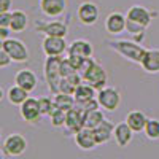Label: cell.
Segmentation results:
<instances>
[{"label":"cell","mask_w":159,"mask_h":159,"mask_svg":"<svg viewBox=\"0 0 159 159\" xmlns=\"http://www.w3.org/2000/svg\"><path fill=\"white\" fill-rule=\"evenodd\" d=\"M105 119L103 110L102 108H94V110H88L84 111V127L88 129H96L99 124Z\"/></svg>","instance_id":"27"},{"label":"cell","mask_w":159,"mask_h":159,"mask_svg":"<svg viewBox=\"0 0 159 159\" xmlns=\"http://www.w3.org/2000/svg\"><path fill=\"white\" fill-rule=\"evenodd\" d=\"M5 97H7V92L3 91V88H2V86H0V102H2Z\"/></svg>","instance_id":"36"},{"label":"cell","mask_w":159,"mask_h":159,"mask_svg":"<svg viewBox=\"0 0 159 159\" xmlns=\"http://www.w3.org/2000/svg\"><path fill=\"white\" fill-rule=\"evenodd\" d=\"M73 142H75L76 147L83 151H91L96 147H99L97 142H96V137H94V130L88 129V127H83L80 132H76L73 135Z\"/></svg>","instance_id":"13"},{"label":"cell","mask_w":159,"mask_h":159,"mask_svg":"<svg viewBox=\"0 0 159 159\" xmlns=\"http://www.w3.org/2000/svg\"><path fill=\"white\" fill-rule=\"evenodd\" d=\"M80 75H81L83 83H88L96 91H100L102 88L107 86L108 73L97 61H94V57H86L84 59L83 67L80 70Z\"/></svg>","instance_id":"2"},{"label":"cell","mask_w":159,"mask_h":159,"mask_svg":"<svg viewBox=\"0 0 159 159\" xmlns=\"http://www.w3.org/2000/svg\"><path fill=\"white\" fill-rule=\"evenodd\" d=\"M94 130V137H96V142L97 145H105L108 143L111 139H113V130H115V124L110 121V119L105 118L102 124H99Z\"/></svg>","instance_id":"19"},{"label":"cell","mask_w":159,"mask_h":159,"mask_svg":"<svg viewBox=\"0 0 159 159\" xmlns=\"http://www.w3.org/2000/svg\"><path fill=\"white\" fill-rule=\"evenodd\" d=\"M38 103H40V111H42L43 116H49L51 111L54 110V103H52V97L43 96L38 97Z\"/></svg>","instance_id":"30"},{"label":"cell","mask_w":159,"mask_h":159,"mask_svg":"<svg viewBox=\"0 0 159 159\" xmlns=\"http://www.w3.org/2000/svg\"><path fill=\"white\" fill-rule=\"evenodd\" d=\"M105 30L110 35H119L126 30V15L119 11H113L105 19Z\"/></svg>","instance_id":"16"},{"label":"cell","mask_w":159,"mask_h":159,"mask_svg":"<svg viewBox=\"0 0 159 159\" xmlns=\"http://www.w3.org/2000/svg\"><path fill=\"white\" fill-rule=\"evenodd\" d=\"M37 32H42L46 37H67L69 27L62 21H49V22H37Z\"/></svg>","instance_id":"12"},{"label":"cell","mask_w":159,"mask_h":159,"mask_svg":"<svg viewBox=\"0 0 159 159\" xmlns=\"http://www.w3.org/2000/svg\"><path fill=\"white\" fill-rule=\"evenodd\" d=\"M11 22V11L0 13V27H10Z\"/></svg>","instance_id":"33"},{"label":"cell","mask_w":159,"mask_h":159,"mask_svg":"<svg viewBox=\"0 0 159 159\" xmlns=\"http://www.w3.org/2000/svg\"><path fill=\"white\" fill-rule=\"evenodd\" d=\"M140 67L147 73H159V49H147L140 61Z\"/></svg>","instance_id":"20"},{"label":"cell","mask_w":159,"mask_h":159,"mask_svg":"<svg viewBox=\"0 0 159 159\" xmlns=\"http://www.w3.org/2000/svg\"><path fill=\"white\" fill-rule=\"evenodd\" d=\"M3 49L8 52V56L11 57L13 62H27L29 57H30V52H29V48L25 46L24 42L18 38H8L3 42Z\"/></svg>","instance_id":"7"},{"label":"cell","mask_w":159,"mask_h":159,"mask_svg":"<svg viewBox=\"0 0 159 159\" xmlns=\"http://www.w3.org/2000/svg\"><path fill=\"white\" fill-rule=\"evenodd\" d=\"M19 115L21 118L24 119L25 123L29 124H37L40 123V119H42V111H40V103H38V99L35 97H27L25 99L24 103L19 105Z\"/></svg>","instance_id":"8"},{"label":"cell","mask_w":159,"mask_h":159,"mask_svg":"<svg viewBox=\"0 0 159 159\" xmlns=\"http://www.w3.org/2000/svg\"><path fill=\"white\" fill-rule=\"evenodd\" d=\"M11 29L10 27H0V42H5V40L10 38Z\"/></svg>","instance_id":"34"},{"label":"cell","mask_w":159,"mask_h":159,"mask_svg":"<svg viewBox=\"0 0 159 159\" xmlns=\"http://www.w3.org/2000/svg\"><path fill=\"white\" fill-rule=\"evenodd\" d=\"M11 2H13V0H0V13L10 11V8H11Z\"/></svg>","instance_id":"35"},{"label":"cell","mask_w":159,"mask_h":159,"mask_svg":"<svg viewBox=\"0 0 159 159\" xmlns=\"http://www.w3.org/2000/svg\"><path fill=\"white\" fill-rule=\"evenodd\" d=\"M27 24H29V18L22 10L11 11V22H10L11 32H16V34L24 32L25 29H27Z\"/></svg>","instance_id":"24"},{"label":"cell","mask_w":159,"mask_h":159,"mask_svg":"<svg viewBox=\"0 0 159 159\" xmlns=\"http://www.w3.org/2000/svg\"><path fill=\"white\" fill-rule=\"evenodd\" d=\"M69 45L64 37H45L42 42V49L46 56H62Z\"/></svg>","instance_id":"11"},{"label":"cell","mask_w":159,"mask_h":159,"mask_svg":"<svg viewBox=\"0 0 159 159\" xmlns=\"http://www.w3.org/2000/svg\"><path fill=\"white\" fill-rule=\"evenodd\" d=\"M97 102L103 111L113 113L121 105V92L113 86H105L100 91H97Z\"/></svg>","instance_id":"5"},{"label":"cell","mask_w":159,"mask_h":159,"mask_svg":"<svg viewBox=\"0 0 159 159\" xmlns=\"http://www.w3.org/2000/svg\"><path fill=\"white\" fill-rule=\"evenodd\" d=\"M143 134L148 140H159V119L148 118L145 129H143Z\"/></svg>","instance_id":"28"},{"label":"cell","mask_w":159,"mask_h":159,"mask_svg":"<svg viewBox=\"0 0 159 159\" xmlns=\"http://www.w3.org/2000/svg\"><path fill=\"white\" fill-rule=\"evenodd\" d=\"M40 10L48 18L62 16L67 10V0H40Z\"/></svg>","instance_id":"15"},{"label":"cell","mask_w":159,"mask_h":159,"mask_svg":"<svg viewBox=\"0 0 159 159\" xmlns=\"http://www.w3.org/2000/svg\"><path fill=\"white\" fill-rule=\"evenodd\" d=\"M67 52L70 56H80V57H92L94 56V46H92L88 40L80 38L72 42L67 48Z\"/></svg>","instance_id":"18"},{"label":"cell","mask_w":159,"mask_h":159,"mask_svg":"<svg viewBox=\"0 0 159 159\" xmlns=\"http://www.w3.org/2000/svg\"><path fill=\"white\" fill-rule=\"evenodd\" d=\"M27 97H29V92L25 91V89H22L21 86H18V84H13V86H10L7 89V99H8V102L11 105L19 107L21 103L25 102V99H27Z\"/></svg>","instance_id":"25"},{"label":"cell","mask_w":159,"mask_h":159,"mask_svg":"<svg viewBox=\"0 0 159 159\" xmlns=\"http://www.w3.org/2000/svg\"><path fill=\"white\" fill-rule=\"evenodd\" d=\"M99 15H100L99 7L94 2H83L76 10L78 21L84 25H94L99 21Z\"/></svg>","instance_id":"10"},{"label":"cell","mask_w":159,"mask_h":159,"mask_svg":"<svg viewBox=\"0 0 159 159\" xmlns=\"http://www.w3.org/2000/svg\"><path fill=\"white\" fill-rule=\"evenodd\" d=\"M0 159H5V153H3V150H0Z\"/></svg>","instance_id":"37"},{"label":"cell","mask_w":159,"mask_h":159,"mask_svg":"<svg viewBox=\"0 0 159 159\" xmlns=\"http://www.w3.org/2000/svg\"><path fill=\"white\" fill-rule=\"evenodd\" d=\"M0 139H2V129H0Z\"/></svg>","instance_id":"38"},{"label":"cell","mask_w":159,"mask_h":159,"mask_svg":"<svg viewBox=\"0 0 159 159\" xmlns=\"http://www.w3.org/2000/svg\"><path fill=\"white\" fill-rule=\"evenodd\" d=\"M65 118H67V111L54 108V110L51 111V115H49V123H51L52 127L61 129V127L65 126Z\"/></svg>","instance_id":"29"},{"label":"cell","mask_w":159,"mask_h":159,"mask_svg":"<svg viewBox=\"0 0 159 159\" xmlns=\"http://www.w3.org/2000/svg\"><path fill=\"white\" fill-rule=\"evenodd\" d=\"M107 46L113 49L116 54L134 64H140L145 51H147V48H143L134 40H110V42H107Z\"/></svg>","instance_id":"3"},{"label":"cell","mask_w":159,"mask_h":159,"mask_svg":"<svg viewBox=\"0 0 159 159\" xmlns=\"http://www.w3.org/2000/svg\"><path fill=\"white\" fill-rule=\"evenodd\" d=\"M78 73L75 69H73V65L69 62L67 57H62V62H61V76H70V75H75Z\"/></svg>","instance_id":"31"},{"label":"cell","mask_w":159,"mask_h":159,"mask_svg":"<svg viewBox=\"0 0 159 159\" xmlns=\"http://www.w3.org/2000/svg\"><path fill=\"white\" fill-rule=\"evenodd\" d=\"M52 103H54V108H59L64 111L72 110L76 105L75 97L72 94H64V92H56L54 97H52Z\"/></svg>","instance_id":"26"},{"label":"cell","mask_w":159,"mask_h":159,"mask_svg":"<svg viewBox=\"0 0 159 159\" xmlns=\"http://www.w3.org/2000/svg\"><path fill=\"white\" fill-rule=\"evenodd\" d=\"M124 121L127 123V126L132 130H134V134H137V132H143L145 124H147V121H148V116L140 110H132L126 115Z\"/></svg>","instance_id":"21"},{"label":"cell","mask_w":159,"mask_h":159,"mask_svg":"<svg viewBox=\"0 0 159 159\" xmlns=\"http://www.w3.org/2000/svg\"><path fill=\"white\" fill-rule=\"evenodd\" d=\"M11 62H13V61H11V57L8 56V52H7L5 49H0V69L8 67Z\"/></svg>","instance_id":"32"},{"label":"cell","mask_w":159,"mask_h":159,"mask_svg":"<svg viewBox=\"0 0 159 159\" xmlns=\"http://www.w3.org/2000/svg\"><path fill=\"white\" fill-rule=\"evenodd\" d=\"M61 62L62 56H46L45 65H43V73H45V81L52 94L59 92V81H61Z\"/></svg>","instance_id":"4"},{"label":"cell","mask_w":159,"mask_h":159,"mask_svg":"<svg viewBox=\"0 0 159 159\" xmlns=\"http://www.w3.org/2000/svg\"><path fill=\"white\" fill-rule=\"evenodd\" d=\"M154 18H157V11H151L145 7L134 5L126 13V30L132 37L145 34L147 27H150V24Z\"/></svg>","instance_id":"1"},{"label":"cell","mask_w":159,"mask_h":159,"mask_svg":"<svg viewBox=\"0 0 159 159\" xmlns=\"http://www.w3.org/2000/svg\"><path fill=\"white\" fill-rule=\"evenodd\" d=\"M73 97H75L76 105H83V103H86V102H89L92 99H96L97 97V91L92 86H89L88 83H81L76 88Z\"/></svg>","instance_id":"23"},{"label":"cell","mask_w":159,"mask_h":159,"mask_svg":"<svg viewBox=\"0 0 159 159\" xmlns=\"http://www.w3.org/2000/svg\"><path fill=\"white\" fill-rule=\"evenodd\" d=\"M3 153L10 157H18L22 156L27 150V139L19 132H13L10 134L5 140H3V147H2Z\"/></svg>","instance_id":"6"},{"label":"cell","mask_w":159,"mask_h":159,"mask_svg":"<svg viewBox=\"0 0 159 159\" xmlns=\"http://www.w3.org/2000/svg\"><path fill=\"white\" fill-rule=\"evenodd\" d=\"M15 84L21 86L22 89H25L27 92H32L37 84H38V78H37V73L30 69H21L16 72L15 75Z\"/></svg>","instance_id":"14"},{"label":"cell","mask_w":159,"mask_h":159,"mask_svg":"<svg viewBox=\"0 0 159 159\" xmlns=\"http://www.w3.org/2000/svg\"><path fill=\"white\" fill-rule=\"evenodd\" d=\"M84 127V111L75 105L72 110L67 111V118H65V135H75Z\"/></svg>","instance_id":"9"},{"label":"cell","mask_w":159,"mask_h":159,"mask_svg":"<svg viewBox=\"0 0 159 159\" xmlns=\"http://www.w3.org/2000/svg\"><path fill=\"white\" fill-rule=\"evenodd\" d=\"M81 83H83V80H81V75L80 73H75V75H70V76H62L61 81H59V92L73 96L76 88Z\"/></svg>","instance_id":"22"},{"label":"cell","mask_w":159,"mask_h":159,"mask_svg":"<svg viewBox=\"0 0 159 159\" xmlns=\"http://www.w3.org/2000/svg\"><path fill=\"white\" fill-rule=\"evenodd\" d=\"M134 139V130H132L126 121L115 124V130H113V140L119 148H126L127 145Z\"/></svg>","instance_id":"17"}]
</instances>
